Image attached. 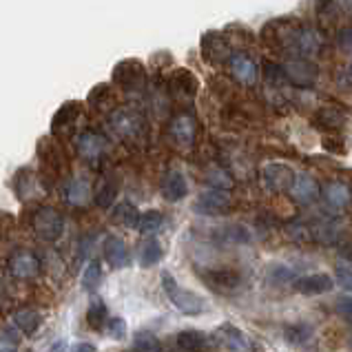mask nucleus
Masks as SVG:
<instances>
[{
    "instance_id": "c9c22d12",
    "label": "nucleus",
    "mask_w": 352,
    "mask_h": 352,
    "mask_svg": "<svg viewBox=\"0 0 352 352\" xmlns=\"http://www.w3.org/2000/svg\"><path fill=\"white\" fill-rule=\"evenodd\" d=\"M133 350L135 352H162V346H160V341L153 333L140 330L133 337Z\"/></svg>"
},
{
    "instance_id": "6e6552de",
    "label": "nucleus",
    "mask_w": 352,
    "mask_h": 352,
    "mask_svg": "<svg viewBox=\"0 0 352 352\" xmlns=\"http://www.w3.org/2000/svg\"><path fill=\"white\" fill-rule=\"evenodd\" d=\"M74 144H76V153L91 164H96L98 160L104 155V151L109 148L107 138L100 133V131H94V129H87V131H82V133H78Z\"/></svg>"
},
{
    "instance_id": "5701e85b",
    "label": "nucleus",
    "mask_w": 352,
    "mask_h": 352,
    "mask_svg": "<svg viewBox=\"0 0 352 352\" xmlns=\"http://www.w3.org/2000/svg\"><path fill=\"white\" fill-rule=\"evenodd\" d=\"M204 279L210 288L219 290V293H237L241 288V277L235 273V270H210V273H204Z\"/></svg>"
},
{
    "instance_id": "c03bdc74",
    "label": "nucleus",
    "mask_w": 352,
    "mask_h": 352,
    "mask_svg": "<svg viewBox=\"0 0 352 352\" xmlns=\"http://www.w3.org/2000/svg\"><path fill=\"white\" fill-rule=\"evenodd\" d=\"M337 253H339V257H341V259H344V264L352 266V244L339 246V248H337Z\"/></svg>"
},
{
    "instance_id": "72a5a7b5",
    "label": "nucleus",
    "mask_w": 352,
    "mask_h": 352,
    "mask_svg": "<svg viewBox=\"0 0 352 352\" xmlns=\"http://www.w3.org/2000/svg\"><path fill=\"white\" fill-rule=\"evenodd\" d=\"M264 80L275 89H284L288 87V76L284 72V65H277V63H270V60H266L264 63Z\"/></svg>"
},
{
    "instance_id": "f3484780",
    "label": "nucleus",
    "mask_w": 352,
    "mask_h": 352,
    "mask_svg": "<svg viewBox=\"0 0 352 352\" xmlns=\"http://www.w3.org/2000/svg\"><path fill=\"white\" fill-rule=\"evenodd\" d=\"M337 281L326 275V273H313V275H304V277H297V281L293 284V288L301 295H308V297H317V295H326L330 290L335 288Z\"/></svg>"
},
{
    "instance_id": "ddd939ff",
    "label": "nucleus",
    "mask_w": 352,
    "mask_h": 352,
    "mask_svg": "<svg viewBox=\"0 0 352 352\" xmlns=\"http://www.w3.org/2000/svg\"><path fill=\"white\" fill-rule=\"evenodd\" d=\"M168 133L170 138L175 140L177 144H182V146H190L195 142V135H197V120L193 113H188V111H182V113H177L170 118V122H168Z\"/></svg>"
},
{
    "instance_id": "f704fd0d",
    "label": "nucleus",
    "mask_w": 352,
    "mask_h": 352,
    "mask_svg": "<svg viewBox=\"0 0 352 352\" xmlns=\"http://www.w3.org/2000/svg\"><path fill=\"white\" fill-rule=\"evenodd\" d=\"M100 281H102V268H100L98 261H89L82 273V288L87 293H96L100 288Z\"/></svg>"
},
{
    "instance_id": "a18cd8bd",
    "label": "nucleus",
    "mask_w": 352,
    "mask_h": 352,
    "mask_svg": "<svg viewBox=\"0 0 352 352\" xmlns=\"http://www.w3.org/2000/svg\"><path fill=\"white\" fill-rule=\"evenodd\" d=\"M69 352H96V346L87 344V341H78V344H74L72 348H69Z\"/></svg>"
},
{
    "instance_id": "1a4fd4ad",
    "label": "nucleus",
    "mask_w": 352,
    "mask_h": 352,
    "mask_svg": "<svg viewBox=\"0 0 352 352\" xmlns=\"http://www.w3.org/2000/svg\"><path fill=\"white\" fill-rule=\"evenodd\" d=\"M202 58L208 65H224L230 63L233 52H230V45L224 34L219 32H206L202 36Z\"/></svg>"
},
{
    "instance_id": "2eb2a0df",
    "label": "nucleus",
    "mask_w": 352,
    "mask_h": 352,
    "mask_svg": "<svg viewBox=\"0 0 352 352\" xmlns=\"http://www.w3.org/2000/svg\"><path fill=\"white\" fill-rule=\"evenodd\" d=\"M96 193H91V184H89L87 177L74 175L69 177L67 182L63 184V199L74 208H82L91 202V197Z\"/></svg>"
},
{
    "instance_id": "a211bd4d",
    "label": "nucleus",
    "mask_w": 352,
    "mask_h": 352,
    "mask_svg": "<svg viewBox=\"0 0 352 352\" xmlns=\"http://www.w3.org/2000/svg\"><path fill=\"white\" fill-rule=\"evenodd\" d=\"M290 197H293V202L299 204V206H308L313 204L315 199L321 195V188H319V182L308 173H299L295 177V184L290 188Z\"/></svg>"
},
{
    "instance_id": "a19ab883",
    "label": "nucleus",
    "mask_w": 352,
    "mask_h": 352,
    "mask_svg": "<svg viewBox=\"0 0 352 352\" xmlns=\"http://www.w3.org/2000/svg\"><path fill=\"white\" fill-rule=\"evenodd\" d=\"M107 333L116 341L126 339V321L122 317H111V321H109V326H107Z\"/></svg>"
},
{
    "instance_id": "09e8293b",
    "label": "nucleus",
    "mask_w": 352,
    "mask_h": 352,
    "mask_svg": "<svg viewBox=\"0 0 352 352\" xmlns=\"http://www.w3.org/2000/svg\"><path fill=\"white\" fill-rule=\"evenodd\" d=\"M348 7H350V9H352V5H348Z\"/></svg>"
},
{
    "instance_id": "58836bf2",
    "label": "nucleus",
    "mask_w": 352,
    "mask_h": 352,
    "mask_svg": "<svg viewBox=\"0 0 352 352\" xmlns=\"http://www.w3.org/2000/svg\"><path fill=\"white\" fill-rule=\"evenodd\" d=\"M222 237L226 241H235V244H246V241H250V233L244 226H224Z\"/></svg>"
},
{
    "instance_id": "20e7f679",
    "label": "nucleus",
    "mask_w": 352,
    "mask_h": 352,
    "mask_svg": "<svg viewBox=\"0 0 352 352\" xmlns=\"http://www.w3.org/2000/svg\"><path fill=\"white\" fill-rule=\"evenodd\" d=\"M32 228L38 239L54 244L65 233V217L54 206H40L32 219Z\"/></svg>"
},
{
    "instance_id": "412c9836",
    "label": "nucleus",
    "mask_w": 352,
    "mask_h": 352,
    "mask_svg": "<svg viewBox=\"0 0 352 352\" xmlns=\"http://www.w3.org/2000/svg\"><path fill=\"white\" fill-rule=\"evenodd\" d=\"M80 113H82V104L80 102H65L58 109L52 120V133L54 135H67L78 122Z\"/></svg>"
},
{
    "instance_id": "c85d7f7f",
    "label": "nucleus",
    "mask_w": 352,
    "mask_h": 352,
    "mask_svg": "<svg viewBox=\"0 0 352 352\" xmlns=\"http://www.w3.org/2000/svg\"><path fill=\"white\" fill-rule=\"evenodd\" d=\"M109 310H107V304L100 297H91L89 301V308H87V324L89 328L98 330V333H102L104 326H109Z\"/></svg>"
},
{
    "instance_id": "9d476101",
    "label": "nucleus",
    "mask_w": 352,
    "mask_h": 352,
    "mask_svg": "<svg viewBox=\"0 0 352 352\" xmlns=\"http://www.w3.org/2000/svg\"><path fill=\"white\" fill-rule=\"evenodd\" d=\"M230 208V193L222 188H206L193 202V210L197 215H219Z\"/></svg>"
},
{
    "instance_id": "f257e3e1",
    "label": "nucleus",
    "mask_w": 352,
    "mask_h": 352,
    "mask_svg": "<svg viewBox=\"0 0 352 352\" xmlns=\"http://www.w3.org/2000/svg\"><path fill=\"white\" fill-rule=\"evenodd\" d=\"M279 45L286 49V54H290L293 58H304L310 60L315 54L321 52V40L319 29L310 27V25H290L286 23V32L277 34Z\"/></svg>"
},
{
    "instance_id": "49530a36",
    "label": "nucleus",
    "mask_w": 352,
    "mask_h": 352,
    "mask_svg": "<svg viewBox=\"0 0 352 352\" xmlns=\"http://www.w3.org/2000/svg\"><path fill=\"white\" fill-rule=\"evenodd\" d=\"M47 352H69V348H67V341H63V339L56 341L54 346H49V348H47Z\"/></svg>"
},
{
    "instance_id": "6ab92c4d",
    "label": "nucleus",
    "mask_w": 352,
    "mask_h": 352,
    "mask_svg": "<svg viewBox=\"0 0 352 352\" xmlns=\"http://www.w3.org/2000/svg\"><path fill=\"white\" fill-rule=\"evenodd\" d=\"M215 339H217L219 346H222L224 350H230V352H248L250 350V339L233 324L219 326L215 330Z\"/></svg>"
},
{
    "instance_id": "39448f33",
    "label": "nucleus",
    "mask_w": 352,
    "mask_h": 352,
    "mask_svg": "<svg viewBox=\"0 0 352 352\" xmlns=\"http://www.w3.org/2000/svg\"><path fill=\"white\" fill-rule=\"evenodd\" d=\"M297 173L284 162H270L264 164L259 170V182L268 193H290L295 184Z\"/></svg>"
},
{
    "instance_id": "473e14b6",
    "label": "nucleus",
    "mask_w": 352,
    "mask_h": 352,
    "mask_svg": "<svg viewBox=\"0 0 352 352\" xmlns=\"http://www.w3.org/2000/svg\"><path fill=\"white\" fill-rule=\"evenodd\" d=\"M313 337H315V330H313V326L310 324H293V326H288L286 328V339L290 341L293 346H308L310 341H313Z\"/></svg>"
},
{
    "instance_id": "0eeeda50",
    "label": "nucleus",
    "mask_w": 352,
    "mask_h": 352,
    "mask_svg": "<svg viewBox=\"0 0 352 352\" xmlns=\"http://www.w3.org/2000/svg\"><path fill=\"white\" fill-rule=\"evenodd\" d=\"M7 270L9 275L18 281H29V279H36L43 270V261H40L38 255H34L32 250H16L12 253L7 261Z\"/></svg>"
},
{
    "instance_id": "4468645a",
    "label": "nucleus",
    "mask_w": 352,
    "mask_h": 352,
    "mask_svg": "<svg viewBox=\"0 0 352 352\" xmlns=\"http://www.w3.org/2000/svg\"><path fill=\"white\" fill-rule=\"evenodd\" d=\"M14 190L20 202H32L36 197H43L45 195V186L40 184L38 175L34 173V168H20L16 177H14Z\"/></svg>"
},
{
    "instance_id": "aec40b11",
    "label": "nucleus",
    "mask_w": 352,
    "mask_h": 352,
    "mask_svg": "<svg viewBox=\"0 0 352 352\" xmlns=\"http://www.w3.org/2000/svg\"><path fill=\"white\" fill-rule=\"evenodd\" d=\"M230 74L237 80L239 85L244 87H253L257 82V65L253 63V58L241 54V52H235L233 58H230Z\"/></svg>"
},
{
    "instance_id": "cd10ccee",
    "label": "nucleus",
    "mask_w": 352,
    "mask_h": 352,
    "mask_svg": "<svg viewBox=\"0 0 352 352\" xmlns=\"http://www.w3.org/2000/svg\"><path fill=\"white\" fill-rule=\"evenodd\" d=\"M40 324H43V317H40V313L34 308H20L14 313V326L27 337H34L38 333Z\"/></svg>"
},
{
    "instance_id": "f03ea898",
    "label": "nucleus",
    "mask_w": 352,
    "mask_h": 352,
    "mask_svg": "<svg viewBox=\"0 0 352 352\" xmlns=\"http://www.w3.org/2000/svg\"><path fill=\"white\" fill-rule=\"evenodd\" d=\"M160 279H162L164 295L168 297V301L179 310V313H184L188 317H195V315H202L208 308L204 297H199L197 293H193V290H188V288H182L168 270H162Z\"/></svg>"
},
{
    "instance_id": "79ce46f5",
    "label": "nucleus",
    "mask_w": 352,
    "mask_h": 352,
    "mask_svg": "<svg viewBox=\"0 0 352 352\" xmlns=\"http://www.w3.org/2000/svg\"><path fill=\"white\" fill-rule=\"evenodd\" d=\"M337 47L341 49L344 54L352 52V27H344L341 32L337 34Z\"/></svg>"
},
{
    "instance_id": "4be33fe9",
    "label": "nucleus",
    "mask_w": 352,
    "mask_h": 352,
    "mask_svg": "<svg viewBox=\"0 0 352 352\" xmlns=\"http://www.w3.org/2000/svg\"><path fill=\"white\" fill-rule=\"evenodd\" d=\"M102 253H104V259H107L113 268H126V266L131 264L129 248H126V244H124V239H122V237H118V235H107V237H104Z\"/></svg>"
},
{
    "instance_id": "2f4dec72",
    "label": "nucleus",
    "mask_w": 352,
    "mask_h": 352,
    "mask_svg": "<svg viewBox=\"0 0 352 352\" xmlns=\"http://www.w3.org/2000/svg\"><path fill=\"white\" fill-rule=\"evenodd\" d=\"M266 279L273 286H288V284H295L297 281L295 270L286 264H279V261H275V264H270L266 268Z\"/></svg>"
},
{
    "instance_id": "4c0bfd02",
    "label": "nucleus",
    "mask_w": 352,
    "mask_h": 352,
    "mask_svg": "<svg viewBox=\"0 0 352 352\" xmlns=\"http://www.w3.org/2000/svg\"><path fill=\"white\" fill-rule=\"evenodd\" d=\"M18 333L20 330L14 324L3 328V335H0V352H16L18 350V344H20Z\"/></svg>"
},
{
    "instance_id": "a878e982",
    "label": "nucleus",
    "mask_w": 352,
    "mask_h": 352,
    "mask_svg": "<svg viewBox=\"0 0 352 352\" xmlns=\"http://www.w3.org/2000/svg\"><path fill=\"white\" fill-rule=\"evenodd\" d=\"M118 193H120V177L116 173H111V175H107L102 179V184L98 186L96 195H94V202L98 208H111Z\"/></svg>"
},
{
    "instance_id": "37998d69",
    "label": "nucleus",
    "mask_w": 352,
    "mask_h": 352,
    "mask_svg": "<svg viewBox=\"0 0 352 352\" xmlns=\"http://www.w3.org/2000/svg\"><path fill=\"white\" fill-rule=\"evenodd\" d=\"M335 310L346 319H352V295H344L335 301Z\"/></svg>"
},
{
    "instance_id": "ea45409f",
    "label": "nucleus",
    "mask_w": 352,
    "mask_h": 352,
    "mask_svg": "<svg viewBox=\"0 0 352 352\" xmlns=\"http://www.w3.org/2000/svg\"><path fill=\"white\" fill-rule=\"evenodd\" d=\"M335 281L337 284L344 288V290H348V293H352V266H348V264H339L337 268H335Z\"/></svg>"
},
{
    "instance_id": "bb28decb",
    "label": "nucleus",
    "mask_w": 352,
    "mask_h": 352,
    "mask_svg": "<svg viewBox=\"0 0 352 352\" xmlns=\"http://www.w3.org/2000/svg\"><path fill=\"white\" fill-rule=\"evenodd\" d=\"M162 259V244L157 237H146L140 241L138 246V264L142 268H153L157 261Z\"/></svg>"
},
{
    "instance_id": "393cba45",
    "label": "nucleus",
    "mask_w": 352,
    "mask_h": 352,
    "mask_svg": "<svg viewBox=\"0 0 352 352\" xmlns=\"http://www.w3.org/2000/svg\"><path fill=\"white\" fill-rule=\"evenodd\" d=\"M324 199L326 204L330 208L335 210H344L350 206L352 202V193H350V186L346 182H339V179H335V182H330L326 188H324Z\"/></svg>"
},
{
    "instance_id": "de8ad7c7",
    "label": "nucleus",
    "mask_w": 352,
    "mask_h": 352,
    "mask_svg": "<svg viewBox=\"0 0 352 352\" xmlns=\"http://www.w3.org/2000/svg\"><path fill=\"white\" fill-rule=\"evenodd\" d=\"M348 72H350V76H352V65H350V67H348Z\"/></svg>"
},
{
    "instance_id": "423d86ee",
    "label": "nucleus",
    "mask_w": 352,
    "mask_h": 352,
    "mask_svg": "<svg viewBox=\"0 0 352 352\" xmlns=\"http://www.w3.org/2000/svg\"><path fill=\"white\" fill-rule=\"evenodd\" d=\"M113 82L124 91H142L146 82L144 65L140 60H122L113 69Z\"/></svg>"
},
{
    "instance_id": "7ed1b4c3",
    "label": "nucleus",
    "mask_w": 352,
    "mask_h": 352,
    "mask_svg": "<svg viewBox=\"0 0 352 352\" xmlns=\"http://www.w3.org/2000/svg\"><path fill=\"white\" fill-rule=\"evenodd\" d=\"M109 126L113 133L122 140H138L144 133V116L138 107H118L116 111L109 116Z\"/></svg>"
},
{
    "instance_id": "b1692460",
    "label": "nucleus",
    "mask_w": 352,
    "mask_h": 352,
    "mask_svg": "<svg viewBox=\"0 0 352 352\" xmlns=\"http://www.w3.org/2000/svg\"><path fill=\"white\" fill-rule=\"evenodd\" d=\"M208 344L206 335L202 333V330H179V333L175 335V341H173V348L177 352H202Z\"/></svg>"
},
{
    "instance_id": "7c9ffc66",
    "label": "nucleus",
    "mask_w": 352,
    "mask_h": 352,
    "mask_svg": "<svg viewBox=\"0 0 352 352\" xmlns=\"http://www.w3.org/2000/svg\"><path fill=\"white\" fill-rule=\"evenodd\" d=\"M162 224H164V215L155 208H148L144 213H140L135 230H140V233H144V235H153L162 228Z\"/></svg>"
},
{
    "instance_id": "c756f323",
    "label": "nucleus",
    "mask_w": 352,
    "mask_h": 352,
    "mask_svg": "<svg viewBox=\"0 0 352 352\" xmlns=\"http://www.w3.org/2000/svg\"><path fill=\"white\" fill-rule=\"evenodd\" d=\"M138 208L126 202V199H122V202H118L113 206V213H111V219H113V224H120V226H124V228H135L138 224Z\"/></svg>"
},
{
    "instance_id": "f8f14e48",
    "label": "nucleus",
    "mask_w": 352,
    "mask_h": 352,
    "mask_svg": "<svg viewBox=\"0 0 352 352\" xmlns=\"http://www.w3.org/2000/svg\"><path fill=\"white\" fill-rule=\"evenodd\" d=\"M197 78L188 72V69H175L173 76L168 80V89H170V96H173L177 102H193L195 96H197Z\"/></svg>"
},
{
    "instance_id": "9b49d317",
    "label": "nucleus",
    "mask_w": 352,
    "mask_h": 352,
    "mask_svg": "<svg viewBox=\"0 0 352 352\" xmlns=\"http://www.w3.org/2000/svg\"><path fill=\"white\" fill-rule=\"evenodd\" d=\"M284 72L288 76V82L295 85V87H301V89H310L317 82V76H319L317 65L310 63V60H304V58L286 60Z\"/></svg>"
},
{
    "instance_id": "e433bc0d",
    "label": "nucleus",
    "mask_w": 352,
    "mask_h": 352,
    "mask_svg": "<svg viewBox=\"0 0 352 352\" xmlns=\"http://www.w3.org/2000/svg\"><path fill=\"white\" fill-rule=\"evenodd\" d=\"M206 182L210 184V188H222V190L233 188V177H230L224 168H217V166H213L206 173Z\"/></svg>"
},
{
    "instance_id": "dca6fc26",
    "label": "nucleus",
    "mask_w": 352,
    "mask_h": 352,
    "mask_svg": "<svg viewBox=\"0 0 352 352\" xmlns=\"http://www.w3.org/2000/svg\"><path fill=\"white\" fill-rule=\"evenodd\" d=\"M160 190H162V197L166 202H182L188 195V182L182 170H166L162 179H160Z\"/></svg>"
}]
</instances>
